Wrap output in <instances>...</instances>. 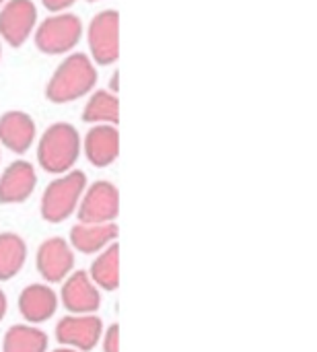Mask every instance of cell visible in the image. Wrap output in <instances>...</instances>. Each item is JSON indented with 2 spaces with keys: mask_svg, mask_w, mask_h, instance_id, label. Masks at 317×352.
Here are the masks:
<instances>
[{
  "mask_svg": "<svg viewBox=\"0 0 317 352\" xmlns=\"http://www.w3.org/2000/svg\"><path fill=\"white\" fill-rule=\"evenodd\" d=\"M37 188V171L35 165L19 159L4 167L0 175V204L14 206L27 202Z\"/></svg>",
  "mask_w": 317,
  "mask_h": 352,
  "instance_id": "obj_12",
  "label": "cell"
},
{
  "mask_svg": "<svg viewBox=\"0 0 317 352\" xmlns=\"http://www.w3.org/2000/svg\"><path fill=\"white\" fill-rule=\"evenodd\" d=\"M58 299L68 314H97L101 307V291L85 270H72L60 283Z\"/></svg>",
  "mask_w": 317,
  "mask_h": 352,
  "instance_id": "obj_10",
  "label": "cell"
},
{
  "mask_svg": "<svg viewBox=\"0 0 317 352\" xmlns=\"http://www.w3.org/2000/svg\"><path fill=\"white\" fill-rule=\"evenodd\" d=\"M27 241L12 231L0 233V283L12 280L27 264Z\"/></svg>",
  "mask_w": 317,
  "mask_h": 352,
  "instance_id": "obj_17",
  "label": "cell"
},
{
  "mask_svg": "<svg viewBox=\"0 0 317 352\" xmlns=\"http://www.w3.org/2000/svg\"><path fill=\"white\" fill-rule=\"evenodd\" d=\"M83 138L68 122L47 126L37 140V165L50 175H62L78 163Z\"/></svg>",
  "mask_w": 317,
  "mask_h": 352,
  "instance_id": "obj_2",
  "label": "cell"
},
{
  "mask_svg": "<svg viewBox=\"0 0 317 352\" xmlns=\"http://www.w3.org/2000/svg\"><path fill=\"white\" fill-rule=\"evenodd\" d=\"M78 0H41V4L50 10V12H66L70 6H74Z\"/></svg>",
  "mask_w": 317,
  "mask_h": 352,
  "instance_id": "obj_21",
  "label": "cell"
},
{
  "mask_svg": "<svg viewBox=\"0 0 317 352\" xmlns=\"http://www.w3.org/2000/svg\"><path fill=\"white\" fill-rule=\"evenodd\" d=\"M83 153H85V159L97 169H105L113 165L120 157L118 126H111V124L91 126L83 138Z\"/></svg>",
  "mask_w": 317,
  "mask_h": 352,
  "instance_id": "obj_13",
  "label": "cell"
},
{
  "mask_svg": "<svg viewBox=\"0 0 317 352\" xmlns=\"http://www.w3.org/2000/svg\"><path fill=\"white\" fill-rule=\"evenodd\" d=\"M37 138L35 120L27 111L10 109L0 116V146L14 155H25Z\"/></svg>",
  "mask_w": 317,
  "mask_h": 352,
  "instance_id": "obj_14",
  "label": "cell"
},
{
  "mask_svg": "<svg viewBox=\"0 0 317 352\" xmlns=\"http://www.w3.org/2000/svg\"><path fill=\"white\" fill-rule=\"evenodd\" d=\"M50 338L47 334L33 324H14L4 332L2 352H47Z\"/></svg>",
  "mask_w": 317,
  "mask_h": 352,
  "instance_id": "obj_18",
  "label": "cell"
},
{
  "mask_svg": "<svg viewBox=\"0 0 317 352\" xmlns=\"http://www.w3.org/2000/svg\"><path fill=\"white\" fill-rule=\"evenodd\" d=\"M120 229L116 223H76L68 233V243L74 254L97 256L107 245L116 243Z\"/></svg>",
  "mask_w": 317,
  "mask_h": 352,
  "instance_id": "obj_15",
  "label": "cell"
},
{
  "mask_svg": "<svg viewBox=\"0 0 317 352\" xmlns=\"http://www.w3.org/2000/svg\"><path fill=\"white\" fill-rule=\"evenodd\" d=\"M103 320L97 314H66L56 322L54 338L58 346H68L78 352H93L103 334Z\"/></svg>",
  "mask_w": 317,
  "mask_h": 352,
  "instance_id": "obj_6",
  "label": "cell"
},
{
  "mask_svg": "<svg viewBox=\"0 0 317 352\" xmlns=\"http://www.w3.org/2000/svg\"><path fill=\"white\" fill-rule=\"evenodd\" d=\"M58 307H60L58 293L47 283L27 285L17 299L19 316L23 318L25 324H33V326H41L50 322L56 316Z\"/></svg>",
  "mask_w": 317,
  "mask_h": 352,
  "instance_id": "obj_11",
  "label": "cell"
},
{
  "mask_svg": "<svg viewBox=\"0 0 317 352\" xmlns=\"http://www.w3.org/2000/svg\"><path fill=\"white\" fill-rule=\"evenodd\" d=\"M97 85V66L83 52H70L56 66L47 85L45 99L56 105L72 103L89 95Z\"/></svg>",
  "mask_w": 317,
  "mask_h": 352,
  "instance_id": "obj_1",
  "label": "cell"
},
{
  "mask_svg": "<svg viewBox=\"0 0 317 352\" xmlns=\"http://www.w3.org/2000/svg\"><path fill=\"white\" fill-rule=\"evenodd\" d=\"M91 280L99 287V291L113 293L120 289V243L107 245L103 252H99L89 268Z\"/></svg>",
  "mask_w": 317,
  "mask_h": 352,
  "instance_id": "obj_16",
  "label": "cell"
},
{
  "mask_svg": "<svg viewBox=\"0 0 317 352\" xmlns=\"http://www.w3.org/2000/svg\"><path fill=\"white\" fill-rule=\"evenodd\" d=\"M47 352H78V351H74V349H68V346H58V349H54V351H47Z\"/></svg>",
  "mask_w": 317,
  "mask_h": 352,
  "instance_id": "obj_24",
  "label": "cell"
},
{
  "mask_svg": "<svg viewBox=\"0 0 317 352\" xmlns=\"http://www.w3.org/2000/svg\"><path fill=\"white\" fill-rule=\"evenodd\" d=\"M89 58L95 66H113L120 58V12L105 8L87 27Z\"/></svg>",
  "mask_w": 317,
  "mask_h": 352,
  "instance_id": "obj_5",
  "label": "cell"
},
{
  "mask_svg": "<svg viewBox=\"0 0 317 352\" xmlns=\"http://www.w3.org/2000/svg\"><path fill=\"white\" fill-rule=\"evenodd\" d=\"M87 175L80 169H70L56 175L43 190L39 200V214L50 225H62L76 214L78 202L87 188Z\"/></svg>",
  "mask_w": 317,
  "mask_h": 352,
  "instance_id": "obj_3",
  "label": "cell"
},
{
  "mask_svg": "<svg viewBox=\"0 0 317 352\" xmlns=\"http://www.w3.org/2000/svg\"><path fill=\"white\" fill-rule=\"evenodd\" d=\"M0 60H2V39H0Z\"/></svg>",
  "mask_w": 317,
  "mask_h": 352,
  "instance_id": "obj_25",
  "label": "cell"
},
{
  "mask_svg": "<svg viewBox=\"0 0 317 352\" xmlns=\"http://www.w3.org/2000/svg\"><path fill=\"white\" fill-rule=\"evenodd\" d=\"M120 214V190L107 179L87 184L76 208L78 223H116Z\"/></svg>",
  "mask_w": 317,
  "mask_h": 352,
  "instance_id": "obj_7",
  "label": "cell"
},
{
  "mask_svg": "<svg viewBox=\"0 0 317 352\" xmlns=\"http://www.w3.org/2000/svg\"><path fill=\"white\" fill-rule=\"evenodd\" d=\"M83 39V21L72 12H52L37 21L33 31L35 47L45 56L70 54Z\"/></svg>",
  "mask_w": 317,
  "mask_h": 352,
  "instance_id": "obj_4",
  "label": "cell"
},
{
  "mask_svg": "<svg viewBox=\"0 0 317 352\" xmlns=\"http://www.w3.org/2000/svg\"><path fill=\"white\" fill-rule=\"evenodd\" d=\"M89 2H101V0H89Z\"/></svg>",
  "mask_w": 317,
  "mask_h": 352,
  "instance_id": "obj_27",
  "label": "cell"
},
{
  "mask_svg": "<svg viewBox=\"0 0 317 352\" xmlns=\"http://www.w3.org/2000/svg\"><path fill=\"white\" fill-rule=\"evenodd\" d=\"M89 101L83 109V122L89 126L95 124H120V99L118 93H111L109 89H97L89 93Z\"/></svg>",
  "mask_w": 317,
  "mask_h": 352,
  "instance_id": "obj_19",
  "label": "cell"
},
{
  "mask_svg": "<svg viewBox=\"0 0 317 352\" xmlns=\"http://www.w3.org/2000/svg\"><path fill=\"white\" fill-rule=\"evenodd\" d=\"M4 2H6V0H0V6H2V4H4Z\"/></svg>",
  "mask_w": 317,
  "mask_h": 352,
  "instance_id": "obj_26",
  "label": "cell"
},
{
  "mask_svg": "<svg viewBox=\"0 0 317 352\" xmlns=\"http://www.w3.org/2000/svg\"><path fill=\"white\" fill-rule=\"evenodd\" d=\"M37 25V6L33 0H6L0 6V39L10 47L29 41Z\"/></svg>",
  "mask_w": 317,
  "mask_h": 352,
  "instance_id": "obj_9",
  "label": "cell"
},
{
  "mask_svg": "<svg viewBox=\"0 0 317 352\" xmlns=\"http://www.w3.org/2000/svg\"><path fill=\"white\" fill-rule=\"evenodd\" d=\"M99 344H101L103 352H120V326L118 324L105 326Z\"/></svg>",
  "mask_w": 317,
  "mask_h": 352,
  "instance_id": "obj_20",
  "label": "cell"
},
{
  "mask_svg": "<svg viewBox=\"0 0 317 352\" xmlns=\"http://www.w3.org/2000/svg\"><path fill=\"white\" fill-rule=\"evenodd\" d=\"M76 264V254L64 237H47L35 252V268L43 283L60 285Z\"/></svg>",
  "mask_w": 317,
  "mask_h": 352,
  "instance_id": "obj_8",
  "label": "cell"
},
{
  "mask_svg": "<svg viewBox=\"0 0 317 352\" xmlns=\"http://www.w3.org/2000/svg\"><path fill=\"white\" fill-rule=\"evenodd\" d=\"M118 89H120V72L116 70V72L111 74V78H109V91H111V93H118Z\"/></svg>",
  "mask_w": 317,
  "mask_h": 352,
  "instance_id": "obj_23",
  "label": "cell"
},
{
  "mask_svg": "<svg viewBox=\"0 0 317 352\" xmlns=\"http://www.w3.org/2000/svg\"><path fill=\"white\" fill-rule=\"evenodd\" d=\"M6 311H8V297H6V293L0 289V322L6 318Z\"/></svg>",
  "mask_w": 317,
  "mask_h": 352,
  "instance_id": "obj_22",
  "label": "cell"
}]
</instances>
